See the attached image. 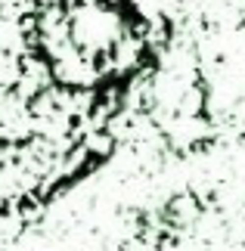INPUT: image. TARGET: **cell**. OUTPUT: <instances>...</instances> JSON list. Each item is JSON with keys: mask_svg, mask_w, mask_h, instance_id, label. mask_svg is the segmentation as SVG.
Returning <instances> with one entry per match:
<instances>
[{"mask_svg": "<svg viewBox=\"0 0 245 251\" xmlns=\"http://www.w3.org/2000/svg\"><path fill=\"white\" fill-rule=\"evenodd\" d=\"M159 44L136 0H0V217L109 161Z\"/></svg>", "mask_w": 245, "mask_h": 251, "instance_id": "6da1fadb", "label": "cell"}]
</instances>
